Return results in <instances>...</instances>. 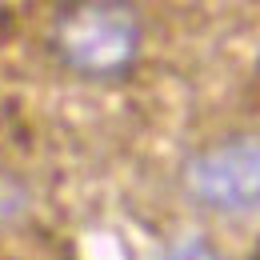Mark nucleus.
<instances>
[{"mask_svg":"<svg viewBox=\"0 0 260 260\" xmlns=\"http://www.w3.org/2000/svg\"><path fill=\"white\" fill-rule=\"evenodd\" d=\"M48 48L68 72L84 80H112L128 72L140 52V16L116 0L68 4L52 16Z\"/></svg>","mask_w":260,"mask_h":260,"instance_id":"obj_1","label":"nucleus"},{"mask_svg":"<svg viewBox=\"0 0 260 260\" xmlns=\"http://www.w3.org/2000/svg\"><path fill=\"white\" fill-rule=\"evenodd\" d=\"M184 192L196 204L240 216L260 208V132H236L204 144L184 164Z\"/></svg>","mask_w":260,"mask_h":260,"instance_id":"obj_2","label":"nucleus"},{"mask_svg":"<svg viewBox=\"0 0 260 260\" xmlns=\"http://www.w3.org/2000/svg\"><path fill=\"white\" fill-rule=\"evenodd\" d=\"M164 260H228L224 252H216L208 240H200V236H184V240H176L168 252H164Z\"/></svg>","mask_w":260,"mask_h":260,"instance_id":"obj_3","label":"nucleus"}]
</instances>
